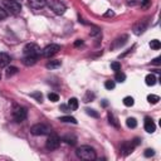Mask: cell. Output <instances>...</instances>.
I'll list each match as a JSON object with an SVG mask.
<instances>
[{
  "mask_svg": "<svg viewBox=\"0 0 161 161\" xmlns=\"http://www.w3.org/2000/svg\"><path fill=\"white\" fill-rule=\"evenodd\" d=\"M144 127H145V131L148 132V134H154L155 130H156V125H155V122H154V120L150 118V117H146V118H145Z\"/></svg>",
  "mask_w": 161,
  "mask_h": 161,
  "instance_id": "cell-12",
  "label": "cell"
},
{
  "mask_svg": "<svg viewBox=\"0 0 161 161\" xmlns=\"http://www.w3.org/2000/svg\"><path fill=\"white\" fill-rule=\"evenodd\" d=\"M60 145V137L54 134V132H50L48 134V139H47V142H46V147L48 148L49 151H53V150H57Z\"/></svg>",
  "mask_w": 161,
  "mask_h": 161,
  "instance_id": "cell-5",
  "label": "cell"
},
{
  "mask_svg": "<svg viewBox=\"0 0 161 161\" xmlns=\"http://www.w3.org/2000/svg\"><path fill=\"white\" fill-rule=\"evenodd\" d=\"M76 155L80 160H86V161H93L97 159V154L93 147L88 146V145H83V146L77 147L76 150Z\"/></svg>",
  "mask_w": 161,
  "mask_h": 161,
  "instance_id": "cell-1",
  "label": "cell"
},
{
  "mask_svg": "<svg viewBox=\"0 0 161 161\" xmlns=\"http://www.w3.org/2000/svg\"><path fill=\"white\" fill-rule=\"evenodd\" d=\"M147 25H148V22H147L146 19L140 20V22H137V23L134 24V27H132V30H134V33L136 35H141V34H144L145 30L147 29Z\"/></svg>",
  "mask_w": 161,
  "mask_h": 161,
  "instance_id": "cell-10",
  "label": "cell"
},
{
  "mask_svg": "<svg viewBox=\"0 0 161 161\" xmlns=\"http://www.w3.org/2000/svg\"><path fill=\"white\" fill-rule=\"evenodd\" d=\"M48 99L52 101V102H57V101H59V96L57 93H53V92H52V93L48 94Z\"/></svg>",
  "mask_w": 161,
  "mask_h": 161,
  "instance_id": "cell-31",
  "label": "cell"
},
{
  "mask_svg": "<svg viewBox=\"0 0 161 161\" xmlns=\"http://www.w3.org/2000/svg\"><path fill=\"white\" fill-rule=\"evenodd\" d=\"M59 121L60 122H66V123H77V120L74 117H72V116H62V117H59Z\"/></svg>",
  "mask_w": 161,
  "mask_h": 161,
  "instance_id": "cell-21",
  "label": "cell"
},
{
  "mask_svg": "<svg viewBox=\"0 0 161 161\" xmlns=\"http://www.w3.org/2000/svg\"><path fill=\"white\" fill-rule=\"evenodd\" d=\"M156 80H158V78L155 77V74H147L146 78H145V82H146L147 86H155L156 84Z\"/></svg>",
  "mask_w": 161,
  "mask_h": 161,
  "instance_id": "cell-19",
  "label": "cell"
},
{
  "mask_svg": "<svg viewBox=\"0 0 161 161\" xmlns=\"http://www.w3.org/2000/svg\"><path fill=\"white\" fill-rule=\"evenodd\" d=\"M86 113H87L88 116H91V117H94V118H98V117H99L98 112L94 111V110H92V108H86Z\"/></svg>",
  "mask_w": 161,
  "mask_h": 161,
  "instance_id": "cell-28",
  "label": "cell"
},
{
  "mask_svg": "<svg viewBox=\"0 0 161 161\" xmlns=\"http://www.w3.org/2000/svg\"><path fill=\"white\" fill-rule=\"evenodd\" d=\"M82 44H83V42H82L80 39H77V40L74 42V46H76V47H79V46H82Z\"/></svg>",
  "mask_w": 161,
  "mask_h": 161,
  "instance_id": "cell-42",
  "label": "cell"
},
{
  "mask_svg": "<svg viewBox=\"0 0 161 161\" xmlns=\"http://www.w3.org/2000/svg\"><path fill=\"white\" fill-rule=\"evenodd\" d=\"M60 66H62V62H60L59 59H53V60H49L46 67L48 69H57V68H59Z\"/></svg>",
  "mask_w": 161,
  "mask_h": 161,
  "instance_id": "cell-17",
  "label": "cell"
},
{
  "mask_svg": "<svg viewBox=\"0 0 161 161\" xmlns=\"http://www.w3.org/2000/svg\"><path fill=\"white\" fill-rule=\"evenodd\" d=\"M126 125H127L128 128H135L137 126V121H136V118H134V117H130V118L126 120Z\"/></svg>",
  "mask_w": 161,
  "mask_h": 161,
  "instance_id": "cell-24",
  "label": "cell"
},
{
  "mask_svg": "<svg viewBox=\"0 0 161 161\" xmlns=\"http://www.w3.org/2000/svg\"><path fill=\"white\" fill-rule=\"evenodd\" d=\"M50 132H52L50 127L44 123H35L30 127V134L34 136H44V135L50 134Z\"/></svg>",
  "mask_w": 161,
  "mask_h": 161,
  "instance_id": "cell-4",
  "label": "cell"
},
{
  "mask_svg": "<svg viewBox=\"0 0 161 161\" xmlns=\"http://www.w3.org/2000/svg\"><path fill=\"white\" fill-rule=\"evenodd\" d=\"M8 17V13L4 9H1V8H0V20H3V19H5Z\"/></svg>",
  "mask_w": 161,
  "mask_h": 161,
  "instance_id": "cell-37",
  "label": "cell"
},
{
  "mask_svg": "<svg viewBox=\"0 0 161 161\" xmlns=\"http://www.w3.org/2000/svg\"><path fill=\"white\" fill-rule=\"evenodd\" d=\"M49 8L57 15H62V14L66 13V10H67L66 5H64L60 0H50V1H49Z\"/></svg>",
  "mask_w": 161,
  "mask_h": 161,
  "instance_id": "cell-8",
  "label": "cell"
},
{
  "mask_svg": "<svg viewBox=\"0 0 161 161\" xmlns=\"http://www.w3.org/2000/svg\"><path fill=\"white\" fill-rule=\"evenodd\" d=\"M3 5L5 8V11L11 15H17L22 11V4L17 0H3Z\"/></svg>",
  "mask_w": 161,
  "mask_h": 161,
  "instance_id": "cell-2",
  "label": "cell"
},
{
  "mask_svg": "<svg viewBox=\"0 0 161 161\" xmlns=\"http://www.w3.org/2000/svg\"><path fill=\"white\" fill-rule=\"evenodd\" d=\"M94 99V93H92L91 91H87L86 92V94H84V97H83V102H92V101Z\"/></svg>",
  "mask_w": 161,
  "mask_h": 161,
  "instance_id": "cell-23",
  "label": "cell"
},
{
  "mask_svg": "<svg viewBox=\"0 0 161 161\" xmlns=\"http://www.w3.org/2000/svg\"><path fill=\"white\" fill-rule=\"evenodd\" d=\"M144 155H145V158H152V156L155 155V151L152 150V148H146L144 152Z\"/></svg>",
  "mask_w": 161,
  "mask_h": 161,
  "instance_id": "cell-35",
  "label": "cell"
},
{
  "mask_svg": "<svg viewBox=\"0 0 161 161\" xmlns=\"http://www.w3.org/2000/svg\"><path fill=\"white\" fill-rule=\"evenodd\" d=\"M134 103H135V99L131 97V96H127V97H125L123 98V104L126 107H131V106H134Z\"/></svg>",
  "mask_w": 161,
  "mask_h": 161,
  "instance_id": "cell-25",
  "label": "cell"
},
{
  "mask_svg": "<svg viewBox=\"0 0 161 161\" xmlns=\"http://www.w3.org/2000/svg\"><path fill=\"white\" fill-rule=\"evenodd\" d=\"M60 50V46L59 44H49V46H47L44 49H42V55L43 57H47V58H50L55 55Z\"/></svg>",
  "mask_w": 161,
  "mask_h": 161,
  "instance_id": "cell-9",
  "label": "cell"
},
{
  "mask_svg": "<svg viewBox=\"0 0 161 161\" xmlns=\"http://www.w3.org/2000/svg\"><path fill=\"white\" fill-rule=\"evenodd\" d=\"M17 1H18V0H17Z\"/></svg>",
  "mask_w": 161,
  "mask_h": 161,
  "instance_id": "cell-44",
  "label": "cell"
},
{
  "mask_svg": "<svg viewBox=\"0 0 161 161\" xmlns=\"http://www.w3.org/2000/svg\"><path fill=\"white\" fill-rule=\"evenodd\" d=\"M150 4H151V0H142V1H141V8H142V9H147V8L150 6Z\"/></svg>",
  "mask_w": 161,
  "mask_h": 161,
  "instance_id": "cell-36",
  "label": "cell"
},
{
  "mask_svg": "<svg viewBox=\"0 0 161 161\" xmlns=\"http://www.w3.org/2000/svg\"><path fill=\"white\" fill-rule=\"evenodd\" d=\"M104 87H106V90H108V91L113 90V88L116 87L115 80H106V82H104Z\"/></svg>",
  "mask_w": 161,
  "mask_h": 161,
  "instance_id": "cell-29",
  "label": "cell"
},
{
  "mask_svg": "<svg viewBox=\"0 0 161 161\" xmlns=\"http://www.w3.org/2000/svg\"><path fill=\"white\" fill-rule=\"evenodd\" d=\"M115 79L117 80V82L122 83V82H125V80H126V74L122 73L121 71H118V72H116V74H115Z\"/></svg>",
  "mask_w": 161,
  "mask_h": 161,
  "instance_id": "cell-22",
  "label": "cell"
},
{
  "mask_svg": "<svg viewBox=\"0 0 161 161\" xmlns=\"http://www.w3.org/2000/svg\"><path fill=\"white\" fill-rule=\"evenodd\" d=\"M59 110H60V111H63V112H68V111H71V110H69V107H68V104H60Z\"/></svg>",
  "mask_w": 161,
  "mask_h": 161,
  "instance_id": "cell-38",
  "label": "cell"
},
{
  "mask_svg": "<svg viewBox=\"0 0 161 161\" xmlns=\"http://www.w3.org/2000/svg\"><path fill=\"white\" fill-rule=\"evenodd\" d=\"M30 96H32L33 98L37 99L38 102H42V101H43V94L40 93V92H34V93H32Z\"/></svg>",
  "mask_w": 161,
  "mask_h": 161,
  "instance_id": "cell-33",
  "label": "cell"
},
{
  "mask_svg": "<svg viewBox=\"0 0 161 161\" xmlns=\"http://www.w3.org/2000/svg\"><path fill=\"white\" fill-rule=\"evenodd\" d=\"M139 144H140V139H135L132 141H125V142L121 145V152H122V155L123 156L130 155L131 152L139 146Z\"/></svg>",
  "mask_w": 161,
  "mask_h": 161,
  "instance_id": "cell-6",
  "label": "cell"
},
{
  "mask_svg": "<svg viewBox=\"0 0 161 161\" xmlns=\"http://www.w3.org/2000/svg\"><path fill=\"white\" fill-rule=\"evenodd\" d=\"M134 48H135V46H134V47H132V49H134ZM132 49H127L126 52H125V53H122V54H120V58H123V57H126V55H127V54H130V53H131V52H132Z\"/></svg>",
  "mask_w": 161,
  "mask_h": 161,
  "instance_id": "cell-39",
  "label": "cell"
},
{
  "mask_svg": "<svg viewBox=\"0 0 161 161\" xmlns=\"http://www.w3.org/2000/svg\"><path fill=\"white\" fill-rule=\"evenodd\" d=\"M10 55L8 53H4V52H0V68H6L10 63Z\"/></svg>",
  "mask_w": 161,
  "mask_h": 161,
  "instance_id": "cell-14",
  "label": "cell"
},
{
  "mask_svg": "<svg viewBox=\"0 0 161 161\" xmlns=\"http://www.w3.org/2000/svg\"><path fill=\"white\" fill-rule=\"evenodd\" d=\"M78 99L77 98H74V97H72L68 99V107H69V110L71 111H76L78 108Z\"/></svg>",
  "mask_w": 161,
  "mask_h": 161,
  "instance_id": "cell-18",
  "label": "cell"
},
{
  "mask_svg": "<svg viewBox=\"0 0 161 161\" xmlns=\"http://www.w3.org/2000/svg\"><path fill=\"white\" fill-rule=\"evenodd\" d=\"M62 140H63L66 144L71 145V146H74V145L77 144V137H76L74 135H66V136H63Z\"/></svg>",
  "mask_w": 161,
  "mask_h": 161,
  "instance_id": "cell-16",
  "label": "cell"
},
{
  "mask_svg": "<svg viewBox=\"0 0 161 161\" xmlns=\"http://www.w3.org/2000/svg\"><path fill=\"white\" fill-rule=\"evenodd\" d=\"M0 80H1V74H0Z\"/></svg>",
  "mask_w": 161,
  "mask_h": 161,
  "instance_id": "cell-43",
  "label": "cell"
},
{
  "mask_svg": "<svg viewBox=\"0 0 161 161\" xmlns=\"http://www.w3.org/2000/svg\"><path fill=\"white\" fill-rule=\"evenodd\" d=\"M99 34H101V29L97 28V27H93V28H92V30L90 32L91 37H96V35H99Z\"/></svg>",
  "mask_w": 161,
  "mask_h": 161,
  "instance_id": "cell-32",
  "label": "cell"
},
{
  "mask_svg": "<svg viewBox=\"0 0 161 161\" xmlns=\"http://www.w3.org/2000/svg\"><path fill=\"white\" fill-rule=\"evenodd\" d=\"M108 122H110L112 126H115V127H118V123L116 122V118L113 117V115L111 113V112H108Z\"/></svg>",
  "mask_w": 161,
  "mask_h": 161,
  "instance_id": "cell-30",
  "label": "cell"
},
{
  "mask_svg": "<svg viewBox=\"0 0 161 161\" xmlns=\"http://www.w3.org/2000/svg\"><path fill=\"white\" fill-rule=\"evenodd\" d=\"M127 39H128V35H127V34L120 35V37H117V38L113 40V42H112V44H111V49H112V50L120 49L121 47H123L125 44L127 43Z\"/></svg>",
  "mask_w": 161,
  "mask_h": 161,
  "instance_id": "cell-11",
  "label": "cell"
},
{
  "mask_svg": "<svg viewBox=\"0 0 161 161\" xmlns=\"http://www.w3.org/2000/svg\"><path fill=\"white\" fill-rule=\"evenodd\" d=\"M28 5L32 9H42L47 5V0H28Z\"/></svg>",
  "mask_w": 161,
  "mask_h": 161,
  "instance_id": "cell-13",
  "label": "cell"
},
{
  "mask_svg": "<svg viewBox=\"0 0 161 161\" xmlns=\"http://www.w3.org/2000/svg\"><path fill=\"white\" fill-rule=\"evenodd\" d=\"M113 15H115V13H113L112 10H107L106 13L103 14V17H104V18H107V17H113Z\"/></svg>",
  "mask_w": 161,
  "mask_h": 161,
  "instance_id": "cell-40",
  "label": "cell"
},
{
  "mask_svg": "<svg viewBox=\"0 0 161 161\" xmlns=\"http://www.w3.org/2000/svg\"><path fill=\"white\" fill-rule=\"evenodd\" d=\"M11 115H13V118L17 121V122H22V121L27 118V110L24 107L19 106V104H14Z\"/></svg>",
  "mask_w": 161,
  "mask_h": 161,
  "instance_id": "cell-7",
  "label": "cell"
},
{
  "mask_svg": "<svg viewBox=\"0 0 161 161\" xmlns=\"http://www.w3.org/2000/svg\"><path fill=\"white\" fill-rule=\"evenodd\" d=\"M150 47L152 48V49H155V50H159L160 48H161V43H160V40H158V39L151 40V42H150Z\"/></svg>",
  "mask_w": 161,
  "mask_h": 161,
  "instance_id": "cell-27",
  "label": "cell"
},
{
  "mask_svg": "<svg viewBox=\"0 0 161 161\" xmlns=\"http://www.w3.org/2000/svg\"><path fill=\"white\" fill-rule=\"evenodd\" d=\"M147 101L151 104H156V103H159L160 97H159V96H156V94H148L147 96Z\"/></svg>",
  "mask_w": 161,
  "mask_h": 161,
  "instance_id": "cell-26",
  "label": "cell"
},
{
  "mask_svg": "<svg viewBox=\"0 0 161 161\" xmlns=\"http://www.w3.org/2000/svg\"><path fill=\"white\" fill-rule=\"evenodd\" d=\"M111 68H112V71H115V72L121 71V64H120V62H112L111 63Z\"/></svg>",
  "mask_w": 161,
  "mask_h": 161,
  "instance_id": "cell-34",
  "label": "cell"
},
{
  "mask_svg": "<svg viewBox=\"0 0 161 161\" xmlns=\"http://www.w3.org/2000/svg\"><path fill=\"white\" fill-rule=\"evenodd\" d=\"M23 53L24 55H29V57H39V55H42V49H40V47L38 44L35 43H28L25 47H24L23 49Z\"/></svg>",
  "mask_w": 161,
  "mask_h": 161,
  "instance_id": "cell-3",
  "label": "cell"
},
{
  "mask_svg": "<svg viewBox=\"0 0 161 161\" xmlns=\"http://www.w3.org/2000/svg\"><path fill=\"white\" fill-rule=\"evenodd\" d=\"M160 59H161L160 57H158V58H155L154 60H152V64H155V66H160V63H161V62H160Z\"/></svg>",
  "mask_w": 161,
  "mask_h": 161,
  "instance_id": "cell-41",
  "label": "cell"
},
{
  "mask_svg": "<svg viewBox=\"0 0 161 161\" xmlns=\"http://www.w3.org/2000/svg\"><path fill=\"white\" fill-rule=\"evenodd\" d=\"M38 58L37 57H29V55H24L23 59H22V63L24 64V66L27 67H30V66H34L35 63H37Z\"/></svg>",
  "mask_w": 161,
  "mask_h": 161,
  "instance_id": "cell-15",
  "label": "cell"
},
{
  "mask_svg": "<svg viewBox=\"0 0 161 161\" xmlns=\"http://www.w3.org/2000/svg\"><path fill=\"white\" fill-rule=\"evenodd\" d=\"M18 73V68L17 67H14V66H8L6 67V71H5V74H6V77L9 78L11 77V76H14V74H17Z\"/></svg>",
  "mask_w": 161,
  "mask_h": 161,
  "instance_id": "cell-20",
  "label": "cell"
}]
</instances>
